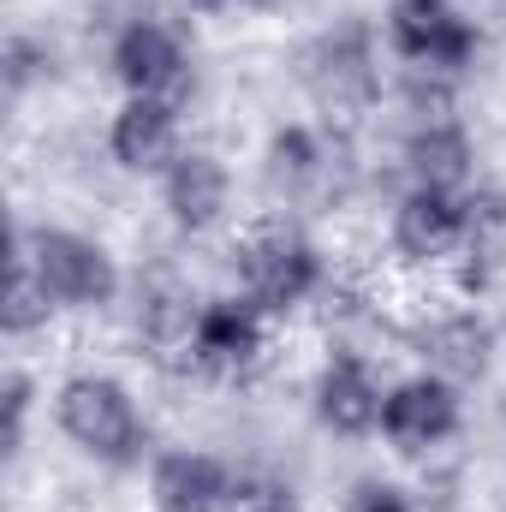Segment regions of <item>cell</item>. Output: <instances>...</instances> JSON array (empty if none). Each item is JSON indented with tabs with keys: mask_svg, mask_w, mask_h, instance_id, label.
Masks as SVG:
<instances>
[{
	"mask_svg": "<svg viewBox=\"0 0 506 512\" xmlns=\"http://www.w3.org/2000/svg\"><path fill=\"white\" fill-rule=\"evenodd\" d=\"M54 411H60L66 441L78 453L102 459V465H126L143 447V423L131 411V393L120 382H108V376H72V382L60 387Z\"/></svg>",
	"mask_w": 506,
	"mask_h": 512,
	"instance_id": "6da1fadb",
	"label": "cell"
},
{
	"mask_svg": "<svg viewBox=\"0 0 506 512\" xmlns=\"http://www.w3.org/2000/svg\"><path fill=\"white\" fill-rule=\"evenodd\" d=\"M322 262L310 251V239H298L292 227H251L239 245V280L245 298L262 310H292L310 286H316Z\"/></svg>",
	"mask_w": 506,
	"mask_h": 512,
	"instance_id": "7a4b0ae2",
	"label": "cell"
},
{
	"mask_svg": "<svg viewBox=\"0 0 506 512\" xmlns=\"http://www.w3.org/2000/svg\"><path fill=\"white\" fill-rule=\"evenodd\" d=\"M24 245H30L42 280L54 286L60 304H72V310H102V304H114L120 268H114V256L102 251L96 239L66 233V227H42V233H30Z\"/></svg>",
	"mask_w": 506,
	"mask_h": 512,
	"instance_id": "3957f363",
	"label": "cell"
},
{
	"mask_svg": "<svg viewBox=\"0 0 506 512\" xmlns=\"http://www.w3.org/2000/svg\"><path fill=\"white\" fill-rule=\"evenodd\" d=\"M387 36L411 66H429V72H465L477 54L471 18H459L447 0H393Z\"/></svg>",
	"mask_w": 506,
	"mask_h": 512,
	"instance_id": "277c9868",
	"label": "cell"
},
{
	"mask_svg": "<svg viewBox=\"0 0 506 512\" xmlns=\"http://www.w3.org/2000/svg\"><path fill=\"white\" fill-rule=\"evenodd\" d=\"M114 78L126 84L131 96H161V102H185L191 90V66H185V48L167 24L155 18H137L114 36Z\"/></svg>",
	"mask_w": 506,
	"mask_h": 512,
	"instance_id": "5b68a950",
	"label": "cell"
},
{
	"mask_svg": "<svg viewBox=\"0 0 506 512\" xmlns=\"http://www.w3.org/2000/svg\"><path fill=\"white\" fill-rule=\"evenodd\" d=\"M459 429V387L447 376H411L381 399V435L405 453L441 447Z\"/></svg>",
	"mask_w": 506,
	"mask_h": 512,
	"instance_id": "8992f818",
	"label": "cell"
},
{
	"mask_svg": "<svg viewBox=\"0 0 506 512\" xmlns=\"http://www.w3.org/2000/svg\"><path fill=\"white\" fill-rule=\"evenodd\" d=\"M262 358V304L251 298H215L197 304V328H191V364L215 370V376H239Z\"/></svg>",
	"mask_w": 506,
	"mask_h": 512,
	"instance_id": "52a82bcc",
	"label": "cell"
},
{
	"mask_svg": "<svg viewBox=\"0 0 506 512\" xmlns=\"http://www.w3.org/2000/svg\"><path fill=\"white\" fill-rule=\"evenodd\" d=\"M108 149L126 173H167L179 161V108L161 96H131L114 114Z\"/></svg>",
	"mask_w": 506,
	"mask_h": 512,
	"instance_id": "ba28073f",
	"label": "cell"
},
{
	"mask_svg": "<svg viewBox=\"0 0 506 512\" xmlns=\"http://www.w3.org/2000/svg\"><path fill=\"white\" fill-rule=\"evenodd\" d=\"M471 233V203L459 191H429L411 185V197L393 209V239L405 256H447Z\"/></svg>",
	"mask_w": 506,
	"mask_h": 512,
	"instance_id": "9c48e42d",
	"label": "cell"
},
{
	"mask_svg": "<svg viewBox=\"0 0 506 512\" xmlns=\"http://www.w3.org/2000/svg\"><path fill=\"white\" fill-rule=\"evenodd\" d=\"M161 203L173 215V227L203 233L227 215V167L209 149H179V161L161 173Z\"/></svg>",
	"mask_w": 506,
	"mask_h": 512,
	"instance_id": "30bf717a",
	"label": "cell"
},
{
	"mask_svg": "<svg viewBox=\"0 0 506 512\" xmlns=\"http://www.w3.org/2000/svg\"><path fill=\"white\" fill-rule=\"evenodd\" d=\"M149 495H155V512H227L233 471L215 453H161Z\"/></svg>",
	"mask_w": 506,
	"mask_h": 512,
	"instance_id": "8fae6325",
	"label": "cell"
},
{
	"mask_svg": "<svg viewBox=\"0 0 506 512\" xmlns=\"http://www.w3.org/2000/svg\"><path fill=\"white\" fill-rule=\"evenodd\" d=\"M381 393L370 382V370L358 358H334L322 376H316V417L334 429V435H370L381 423Z\"/></svg>",
	"mask_w": 506,
	"mask_h": 512,
	"instance_id": "7c38bea8",
	"label": "cell"
},
{
	"mask_svg": "<svg viewBox=\"0 0 506 512\" xmlns=\"http://www.w3.org/2000/svg\"><path fill=\"white\" fill-rule=\"evenodd\" d=\"M310 84L328 108H358L370 90H376V72H370V54H364V36L346 30V36H328L316 66H310Z\"/></svg>",
	"mask_w": 506,
	"mask_h": 512,
	"instance_id": "4fadbf2b",
	"label": "cell"
},
{
	"mask_svg": "<svg viewBox=\"0 0 506 512\" xmlns=\"http://www.w3.org/2000/svg\"><path fill=\"white\" fill-rule=\"evenodd\" d=\"M405 161H411V179L429 185V191H459L471 179V143L465 131L447 126V120H429L405 143Z\"/></svg>",
	"mask_w": 506,
	"mask_h": 512,
	"instance_id": "5bb4252c",
	"label": "cell"
},
{
	"mask_svg": "<svg viewBox=\"0 0 506 512\" xmlns=\"http://www.w3.org/2000/svg\"><path fill=\"white\" fill-rule=\"evenodd\" d=\"M54 286L42 280V268H36V256L30 245H18L12 251V280H6V310H0V322H6V334H30V328H42L48 316H54Z\"/></svg>",
	"mask_w": 506,
	"mask_h": 512,
	"instance_id": "9a60e30c",
	"label": "cell"
},
{
	"mask_svg": "<svg viewBox=\"0 0 506 512\" xmlns=\"http://www.w3.org/2000/svg\"><path fill=\"white\" fill-rule=\"evenodd\" d=\"M316 173H322V149H316V137H310L304 126L274 131V143H268V179H274L280 191H304Z\"/></svg>",
	"mask_w": 506,
	"mask_h": 512,
	"instance_id": "2e32d148",
	"label": "cell"
},
{
	"mask_svg": "<svg viewBox=\"0 0 506 512\" xmlns=\"http://www.w3.org/2000/svg\"><path fill=\"white\" fill-rule=\"evenodd\" d=\"M429 352H435V364L447 376H483V364H489V328H477L471 316H459V322H447V328L429 334Z\"/></svg>",
	"mask_w": 506,
	"mask_h": 512,
	"instance_id": "e0dca14e",
	"label": "cell"
},
{
	"mask_svg": "<svg viewBox=\"0 0 506 512\" xmlns=\"http://www.w3.org/2000/svg\"><path fill=\"white\" fill-rule=\"evenodd\" d=\"M227 512H298V495H292V483L274 477V471H239Z\"/></svg>",
	"mask_w": 506,
	"mask_h": 512,
	"instance_id": "ac0fdd59",
	"label": "cell"
},
{
	"mask_svg": "<svg viewBox=\"0 0 506 512\" xmlns=\"http://www.w3.org/2000/svg\"><path fill=\"white\" fill-rule=\"evenodd\" d=\"M24 417H30V376L12 370L6 376V453L24 447Z\"/></svg>",
	"mask_w": 506,
	"mask_h": 512,
	"instance_id": "d6986e66",
	"label": "cell"
},
{
	"mask_svg": "<svg viewBox=\"0 0 506 512\" xmlns=\"http://www.w3.org/2000/svg\"><path fill=\"white\" fill-rule=\"evenodd\" d=\"M346 512H411V501H405L393 483H358L352 501H346Z\"/></svg>",
	"mask_w": 506,
	"mask_h": 512,
	"instance_id": "ffe728a7",
	"label": "cell"
},
{
	"mask_svg": "<svg viewBox=\"0 0 506 512\" xmlns=\"http://www.w3.org/2000/svg\"><path fill=\"white\" fill-rule=\"evenodd\" d=\"M191 6H227V0H191Z\"/></svg>",
	"mask_w": 506,
	"mask_h": 512,
	"instance_id": "44dd1931",
	"label": "cell"
}]
</instances>
